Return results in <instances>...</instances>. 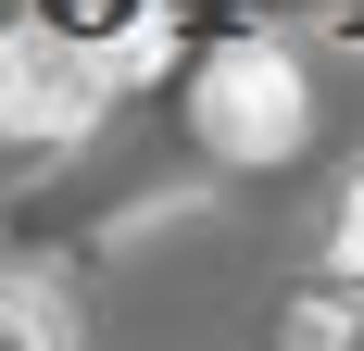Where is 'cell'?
I'll return each mask as SVG.
<instances>
[{"mask_svg": "<svg viewBox=\"0 0 364 351\" xmlns=\"http://www.w3.org/2000/svg\"><path fill=\"white\" fill-rule=\"evenodd\" d=\"M201 139H214L226 163H277V151H301V63L264 50V38L214 50V63H201Z\"/></svg>", "mask_w": 364, "mask_h": 351, "instance_id": "6da1fadb", "label": "cell"}, {"mask_svg": "<svg viewBox=\"0 0 364 351\" xmlns=\"http://www.w3.org/2000/svg\"><path fill=\"white\" fill-rule=\"evenodd\" d=\"M88 101H101V75H88V50L63 26H13L0 38V126L13 139H75Z\"/></svg>", "mask_w": 364, "mask_h": 351, "instance_id": "7a4b0ae2", "label": "cell"}, {"mask_svg": "<svg viewBox=\"0 0 364 351\" xmlns=\"http://www.w3.org/2000/svg\"><path fill=\"white\" fill-rule=\"evenodd\" d=\"M0 351H63V339H50V314H38L26 288H0Z\"/></svg>", "mask_w": 364, "mask_h": 351, "instance_id": "3957f363", "label": "cell"}, {"mask_svg": "<svg viewBox=\"0 0 364 351\" xmlns=\"http://www.w3.org/2000/svg\"><path fill=\"white\" fill-rule=\"evenodd\" d=\"M339 276H364V188L339 201Z\"/></svg>", "mask_w": 364, "mask_h": 351, "instance_id": "277c9868", "label": "cell"}]
</instances>
